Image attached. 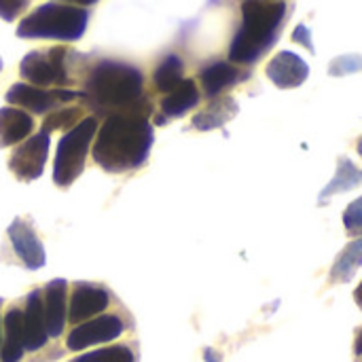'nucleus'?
<instances>
[{"mask_svg": "<svg viewBox=\"0 0 362 362\" xmlns=\"http://www.w3.org/2000/svg\"><path fill=\"white\" fill-rule=\"evenodd\" d=\"M148 110V104L138 100L132 108L106 117L93 146V159L102 170L119 174L146 161L153 146Z\"/></svg>", "mask_w": 362, "mask_h": 362, "instance_id": "f257e3e1", "label": "nucleus"}, {"mask_svg": "<svg viewBox=\"0 0 362 362\" xmlns=\"http://www.w3.org/2000/svg\"><path fill=\"white\" fill-rule=\"evenodd\" d=\"M142 72L123 62H100L87 76L83 98L98 110H127L142 95Z\"/></svg>", "mask_w": 362, "mask_h": 362, "instance_id": "f03ea898", "label": "nucleus"}, {"mask_svg": "<svg viewBox=\"0 0 362 362\" xmlns=\"http://www.w3.org/2000/svg\"><path fill=\"white\" fill-rule=\"evenodd\" d=\"M286 4L284 2H272V0H244L242 2V17L244 23L238 30L229 57L231 62L238 64H252L265 53L274 38L276 32L284 19Z\"/></svg>", "mask_w": 362, "mask_h": 362, "instance_id": "7ed1b4c3", "label": "nucleus"}, {"mask_svg": "<svg viewBox=\"0 0 362 362\" xmlns=\"http://www.w3.org/2000/svg\"><path fill=\"white\" fill-rule=\"evenodd\" d=\"M89 13L81 6L62 2L40 4L34 13L21 19L17 25L19 38H51V40H78L87 30Z\"/></svg>", "mask_w": 362, "mask_h": 362, "instance_id": "20e7f679", "label": "nucleus"}, {"mask_svg": "<svg viewBox=\"0 0 362 362\" xmlns=\"http://www.w3.org/2000/svg\"><path fill=\"white\" fill-rule=\"evenodd\" d=\"M98 121L95 117H87L78 121L57 144L55 163H53V180L59 187L72 185L81 172L85 170V159L89 153V144L95 136Z\"/></svg>", "mask_w": 362, "mask_h": 362, "instance_id": "39448f33", "label": "nucleus"}, {"mask_svg": "<svg viewBox=\"0 0 362 362\" xmlns=\"http://www.w3.org/2000/svg\"><path fill=\"white\" fill-rule=\"evenodd\" d=\"M64 62H66V49L64 47H53L47 51H30L21 59L19 72L34 87L66 85L68 72H66Z\"/></svg>", "mask_w": 362, "mask_h": 362, "instance_id": "423d86ee", "label": "nucleus"}, {"mask_svg": "<svg viewBox=\"0 0 362 362\" xmlns=\"http://www.w3.org/2000/svg\"><path fill=\"white\" fill-rule=\"evenodd\" d=\"M83 98V93L78 91H68V89H53L47 91L42 87H34L28 83H15L8 91H6V102H11L17 108H28L34 115H45L47 110H53L55 106Z\"/></svg>", "mask_w": 362, "mask_h": 362, "instance_id": "0eeeda50", "label": "nucleus"}, {"mask_svg": "<svg viewBox=\"0 0 362 362\" xmlns=\"http://www.w3.org/2000/svg\"><path fill=\"white\" fill-rule=\"evenodd\" d=\"M47 157H49V134L40 132L15 148V153L8 159V168L19 180L30 182L40 178Z\"/></svg>", "mask_w": 362, "mask_h": 362, "instance_id": "6e6552de", "label": "nucleus"}, {"mask_svg": "<svg viewBox=\"0 0 362 362\" xmlns=\"http://www.w3.org/2000/svg\"><path fill=\"white\" fill-rule=\"evenodd\" d=\"M123 333V322L119 316H102L95 320H89L85 325H78L66 339L68 350H85L95 344H106L117 339Z\"/></svg>", "mask_w": 362, "mask_h": 362, "instance_id": "1a4fd4ad", "label": "nucleus"}, {"mask_svg": "<svg viewBox=\"0 0 362 362\" xmlns=\"http://www.w3.org/2000/svg\"><path fill=\"white\" fill-rule=\"evenodd\" d=\"M269 81L280 87V89H295L299 85L305 83L310 68L308 64L293 51H280L276 57H272V62L265 68Z\"/></svg>", "mask_w": 362, "mask_h": 362, "instance_id": "9d476101", "label": "nucleus"}, {"mask_svg": "<svg viewBox=\"0 0 362 362\" xmlns=\"http://www.w3.org/2000/svg\"><path fill=\"white\" fill-rule=\"evenodd\" d=\"M8 238H11L13 250L17 252V257L23 261V265L28 269H40L45 265V261H47L45 248H42L36 231L28 223L15 218L8 225Z\"/></svg>", "mask_w": 362, "mask_h": 362, "instance_id": "9b49d317", "label": "nucleus"}, {"mask_svg": "<svg viewBox=\"0 0 362 362\" xmlns=\"http://www.w3.org/2000/svg\"><path fill=\"white\" fill-rule=\"evenodd\" d=\"M23 335H25V350H30V352L40 350L49 339L40 291H34L28 297V305L23 312Z\"/></svg>", "mask_w": 362, "mask_h": 362, "instance_id": "f8f14e48", "label": "nucleus"}, {"mask_svg": "<svg viewBox=\"0 0 362 362\" xmlns=\"http://www.w3.org/2000/svg\"><path fill=\"white\" fill-rule=\"evenodd\" d=\"M108 293L100 286H89L81 284L76 286L72 301H70V322H83L95 314H102L108 308Z\"/></svg>", "mask_w": 362, "mask_h": 362, "instance_id": "ddd939ff", "label": "nucleus"}, {"mask_svg": "<svg viewBox=\"0 0 362 362\" xmlns=\"http://www.w3.org/2000/svg\"><path fill=\"white\" fill-rule=\"evenodd\" d=\"M45 322L51 337H59L66 325V282L53 280L45 288Z\"/></svg>", "mask_w": 362, "mask_h": 362, "instance_id": "4468645a", "label": "nucleus"}, {"mask_svg": "<svg viewBox=\"0 0 362 362\" xmlns=\"http://www.w3.org/2000/svg\"><path fill=\"white\" fill-rule=\"evenodd\" d=\"M34 121L21 108H0V146H11L30 136Z\"/></svg>", "mask_w": 362, "mask_h": 362, "instance_id": "2eb2a0df", "label": "nucleus"}, {"mask_svg": "<svg viewBox=\"0 0 362 362\" xmlns=\"http://www.w3.org/2000/svg\"><path fill=\"white\" fill-rule=\"evenodd\" d=\"M362 185V170H358L352 159L348 157H339L337 159V172H335V178L320 191V206H325V202L333 195H339V193H348L356 187Z\"/></svg>", "mask_w": 362, "mask_h": 362, "instance_id": "dca6fc26", "label": "nucleus"}, {"mask_svg": "<svg viewBox=\"0 0 362 362\" xmlns=\"http://www.w3.org/2000/svg\"><path fill=\"white\" fill-rule=\"evenodd\" d=\"M4 331L6 339L0 352L2 362H19L25 350V335H23V314L19 310H11L4 316Z\"/></svg>", "mask_w": 362, "mask_h": 362, "instance_id": "f3484780", "label": "nucleus"}, {"mask_svg": "<svg viewBox=\"0 0 362 362\" xmlns=\"http://www.w3.org/2000/svg\"><path fill=\"white\" fill-rule=\"evenodd\" d=\"M362 267V235L358 240L350 242L335 259L333 267H331V274H329V280L331 284H348L356 272Z\"/></svg>", "mask_w": 362, "mask_h": 362, "instance_id": "a211bd4d", "label": "nucleus"}, {"mask_svg": "<svg viewBox=\"0 0 362 362\" xmlns=\"http://www.w3.org/2000/svg\"><path fill=\"white\" fill-rule=\"evenodd\" d=\"M238 115V104L233 98H221L214 100L206 110H202L199 115L193 117V125L199 132H210V129H218L223 127L227 121H231Z\"/></svg>", "mask_w": 362, "mask_h": 362, "instance_id": "6ab92c4d", "label": "nucleus"}, {"mask_svg": "<svg viewBox=\"0 0 362 362\" xmlns=\"http://www.w3.org/2000/svg\"><path fill=\"white\" fill-rule=\"evenodd\" d=\"M197 102H199L197 85H195V81L187 78L161 100V110L165 117H182L193 106H197Z\"/></svg>", "mask_w": 362, "mask_h": 362, "instance_id": "aec40b11", "label": "nucleus"}, {"mask_svg": "<svg viewBox=\"0 0 362 362\" xmlns=\"http://www.w3.org/2000/svg\"><path fill=\"white\" fill-rule=\"evenodd\" d=\"M238 78H240L238 68H233L227 62H216V64L208 66L202 72V85H204L206 95H210V98L218 95L223 89H227L233 83H238Z\"/></svg>", "mask_w": 362, "mask_h": 362, "instance_id": "412c9836", "label": "nucleus"}, {"mask_svg": "<svg viewBox=\"0 0 362 362\" xmlns=\"http://www.w3.org/2000/svg\"><path fill=\"white\" fill-rule=\"evenodd\" d=\"M182 59L178 55H168L155 70L153 74V81H155V87L163 93H170L174 91L185 78H182Z\"/></svg>", "mask_w": 362, "mask_h": 362, "instance_id": "4be33fe9", "label": "nucleus"}, {"mask_svg": "<svg viewBox=\"0 0 362 362\" xmlns=\"http://www.w3.org/2000/svg\"><path fill=\"white\" fill-rule=\"evenodd\" d=\"M74 362H134V354L125 346H112V348H104V350H95L85 356H78Z\"/></svg>", "mask_w": 362, "mask_h": 362, "instance_id": "5701e85b", "label": "nucleus"}, {"mask_svg": "<svg viewBox=\"0 0 362 362\" xmlns=\"http://www.w3.org/2000/svg\"><path fill=\"white\" fill-rule=\"evenodd\" d=\"M81 117H83V110H81V108H62V110H55V112H51V115L45 119L42 132L49 134V132H55V129H62V127H70V125H74Z\"/></svg>", "mask_w": 362, "mask_h": 362, "instance_id": "b1692460", "label": "nucleus"}, {"mask_svg": "<svg viewBox=\"0 0 362 362\" xmlns=\"http://www.w3.org/2000/svg\"><path fill=\"white\" fill-rule=\"evenodd\" d=\"M354 72H362V55H356V53L339 55L329 64V74L333 76H346Z\"/></svg>", "mask_w": 362, "mask_h": 362, "instance_id": "393cba45", "label": "nucleus"}, {"mask_svg": "<svg viewBox=\"0 0 362 362\" xmlns=\"http://www.w3.org/2000/svg\"><path fill=\"white\" fill-rule=\"evenodd\" d=\"M344 227L352 235H358V238L362 235V195L346 208V212H344Z\"/></svg>", "mask_w": 362, "mask_h": 362, "instance_id": "a878e982", "label": "nucleus"}, {"mask_svg": "<svg viewBox=\"0 0 362 362\" xmlns=\"http://www.w3.org/2000/svg\"><path fill=\"white\" fill-rule=\"evenodd\" d=\"M25 6H28V0H0V17L4 21H13Z\"/></svg>", "mask_w": 362, "mask_h": 362, "instance_id": "bb28decb", "label": "nucleus"}, {"mask_svg": "<svg viewBox=\"0 0 362 362\" xmlns=\"http://www.w3.org/2000/svg\"><path fill=\"white\" fill-rule=\"evenodd\" d=\"M293 40L295 42H299V45H303L308 51H316L314 49V42H312V34H310V28L305 25V23H299L297 28H295V32H293Z\"/></svg>", "mask_w": 362, "mask_h": 362, "instance_id": "cd10ccee", "label": "nucleus"}, {"mask_svg": "<svg viewBox=\"0 0 362 362\" xmlns=\"http://www.w3.org/2000/svg\"><path fill=\"white\" fill-rule=\"evenodd\" d=\"M204 358H206V362H221V356L212 348H206L204 350Z\"/></svg>", "mask_w": 362, "mask_h": 362, "instance_id": "c85d7f7f", "label": "nucleus"}, {"mask_svg": "<svg viewBox=\"0 0 362 362\" xmlns=\"http://www.w3.org/2000/svg\"><path fill=\"white\" fill-rule=\"evenodd\" d=\"M354 352H356V356H361V358H362V331L358 333V337H356V344H354Z\"/></svg>", "mask_w": 362, "mask_h": 362, "instance_id": "c756f323", "label": "nucleus"}, {"mask_svg": "<svg viewBox=\"0 0 362 362\" xmlns=\"http://www.w3.org/2000/svg\"><path fill=\"white\" fill-rule=\"evenodd\" d=\"M354 299H356L358 308H361V310H362V282H361V286L356 288V293H354Z\"/></svg>", "mask_w": 362, "mask_h": 362, "instance_id": "7c9ffc66", "label": "nucleus"}, {"mask_svg": "<svg viewBox=\"0 0 362 362\" xmlns=\"http://www.w3.org/2000/svg\"><path fill=\"white\" fill-rule=\"evenodd\" d=\"M66 2H76V4H93V2H98V0H66Z\"/></svg>", "mask_w": 362, "mask_h": 362, "instance_id": "2f4dec72", "label": "nucleus"}, {"mask_svg": "<svg viewBox=\"0 0 362 362\" xmlns=\"http://www.w3.org/2000/svg\"><path fill=\"white\" fill-rule=\"evenodd\" d=\"M356 148H358V155L362 157V136H361V140H358V144H356Z\"/></svg>", "mask_w": 362, "mask_h": 362, "instance_id": "473e14b6", "label": "nucleus"}, {"mask_svg": "<svg viewBox=\"0 0 362 362\" xmlns=\"http://www.w3.org/2000/svg\"><path fill=\"white\" fill-rule=\"evenodd\" d=\"M0 70H2V59H0Z\"/></svg>", "mask_w": 362, "mask_h": 362, "instance_id": "72a5a7b5", "label": "nucleus"}]
</instances>
